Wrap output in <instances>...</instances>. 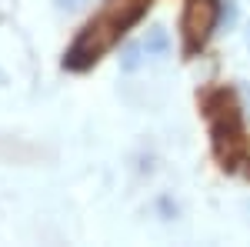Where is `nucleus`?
I'll return each mask as SVG.
<instances>
[{
    "mask_svg": "<svg viewBox=\"0 0 250 247\" xmlns=\"http://www.w3.org/2000/svg\"><path fill=\"white\" fill-rule=\"evenodd\" d=\"M137 64H140V47H137V44H130V47L124 50V67H127V70H134Z\"/></svg>",
    "mask_w": 250,
    "mask_h": 247,
    "instance_id": "20e7f679",
    "label": "nucleus"
},
{
    "mask_svg": "<svg viewBox=\"0 0 250 247\" xmlns=\"http://www.w3.org/2000/svg\"><path fill=\"white\" fill-rule=\"evenodd\" d=\"M150 50H154V54H164V50H167V34H164L160 27H154V34L147 37V54H150Z\"/></svg>",
    "mask_w": 250,
    "mask_h": 247,
    "instance_id": "7ed1b4c3",
    "label": "nucleus"
},
{
    "mask_svg": "<svg viewBox=\"0 0 250 247\" xmlns=\"http://www.w3.org/2000/svg\"><path fill=\"white\" fill-rule=\"evenodd\" d=\"M147 7H150V0H107V7H104L100 20H104L117 37H120L134 20H140V14H144Z\"/></svg>",
    "mask_w": 250,
    "mask_h": 247,
    "instance_id": "f03ea898",
    "label": "nucleus"
},
{
    "mask_svg": "<svg viewBox=\"0 0 250 247\" xmlns=\"http://www.w3.org/2000/svg\"><path fill=\"white\" fill-rule=\"evenodd\" d=\"M0 84H3V70H0Z\"/></svg>",
    "mask_w": 250,
    "mask_h": 247,
    "instance_id": "423d86ee",
    "label": "nucleus"
},
{
    "mask_svg": "<svg viewBox=\"0 0 250 247\" xmlns=\"http://www.w3.org/2000/svg\"><path fill=\"white\" fill-rule=\"evenodd\" d=\"M60 7H67V10H74V7H80V3H87V0H57Z\"/></svg>",
    "mask_w": 250,
    "mask_h": 247,
    "instance_id": "39448f33",
    "label": "nucleus"
},
{
    "mask_svg": "<svg viewBox=\"0 0 250 247\" xmlns=\"http://www.w3.org/2000/svg\"><path fill=\"white\" fill-rule=\"evenodd\" d=\"M247 44H250V30H247Z\"/></svg>",
    "mask_w": 250,
    "mask_h": 247,
    "instance_id": "0eeeda50",
    "label": "nucleus"
},
{
    "mask_svg": "<svg viewBox=\"0 0 250 247\" xmlns=\"http://www.w3.org/2000/svg\"><path fill=\"white\" fill-rule=\"evenodd\" d=\"M217 20H220V7H217V0H187V7H184V20H180L187 54H197V50L210 40Z\"/></svg>",
    "mask_w": 250,
    "mask_h": 247,
    "instance_id": "f257e3e1",
    "label": "nucleus"
}]
</instances>
